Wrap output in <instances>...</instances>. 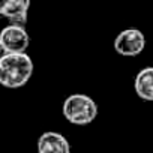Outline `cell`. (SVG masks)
<instances>
[{"label": "cell", "instance_id": "6da1fadb", "mask_svg": "<svg viewBox=\"0 0 153 153\" xmlns=\"http://www.w3.org/2000/svg\"><path fill=\"white\" fill-rule=\"evenodd\" d=\"M33 75V62L26 53H6L0 59V84L6 89H20Z\"/></svg>", "mask_w": 153, "mask_h": 153}, {"label": "cell", "instance_id": "7a4b0ae2", "mask_svg": "<svg viewBox=\"0 0 153 153\" xmlns=\"http://www.w3.org/2000/svg\"><path fill=\"white\" fill-rule=\"evenodd\" d=\"M62 111H63L65 119L69 123L78 125V126L92 123L98 117V113H99L98 104L84 93H75V95L68 96L63 102Z\"/></svg>", "mask_w": 153, "mask_h": 153}, {"label": "cell", "instance_id": "3957f363", "mask_svg": "<svg viewBox=\"0 0 153 153\" xmlns=\"http://www.w3.org/2000/svg\"><path fill=\"white\" fill-rule=\"evenodd\" d=\"M146 47L144 33L138 29L122 30L114 39V50L123 57H135L143 53Z\"/></svg>", "mask_w": 153, "mask_h": 153}, {"label": "cell", "instance_id": "277c9868", "mask_svg": "<svg viewBox=\"0 0 153 153\" xmlns=\"http://www.w3.org/2000/svg\"><path fill=\"white\" fill-rule=\"evenodd\" d=\"M0 42L5 48V53H26L30 45V36L26 26L8 24L0 30Z\"/></svg>", "mask_w": 153, "mask_h": 153}, {"label": "cell", "instance_id": "5b68a950", "mask_svg": "<svg viewBox=\"0 0 153 153\" xmlns=\"http://www.w3.org/2000/svg\"><path fill=\"white\" fill-rule=\"evenodd\" d=\"M30 3L32 0H0V15L5 17L9 24L26 26Z\"/></svg>", "mask_w": 153, "mask_h": 153}, {"label": "cell", "instance_id": "8992f818", "mask_svg": "<svg viewBox=\"0 0 153 153\" xmlns=\"http://www.w3.org/2000/svg\"><path fill=\"white\" fill-rule=\"evenodd\" d=\"M38 153H71V146L66 137L59 132H44L38 140Z\"/></svg>", "mask_w": 153, "mask_h": 153}, {"label": "cell", "instance_id": "52a82bcc", "mask_svg": "<svg viewBox=\"0 0 153 153\" xmlns=\"http://www.w3.org/2000/svg\"><path fill=\"white\" fill-rule=\"evenodd\" d=\"M134 89L138 98L147 102H153V66L143 68L137 74Z\"/></svg>", "mask_w": 153, "mask_h": 153}, {"label": "cell", "instance_id": "ba28073f", "mask_svg": "<svg viewBox=\"0 0 153 153\" xmlns=\"http://www.w3.org/2000/svg\"><path fill=\"white\" fill-rule=\"evenodd\" d=\"M6 53H5V48H3V45H2V42H0V59H2L3 56H5Z\"/></svg>", "mask_w": 153, "mask_h": 153}]
</instances>
